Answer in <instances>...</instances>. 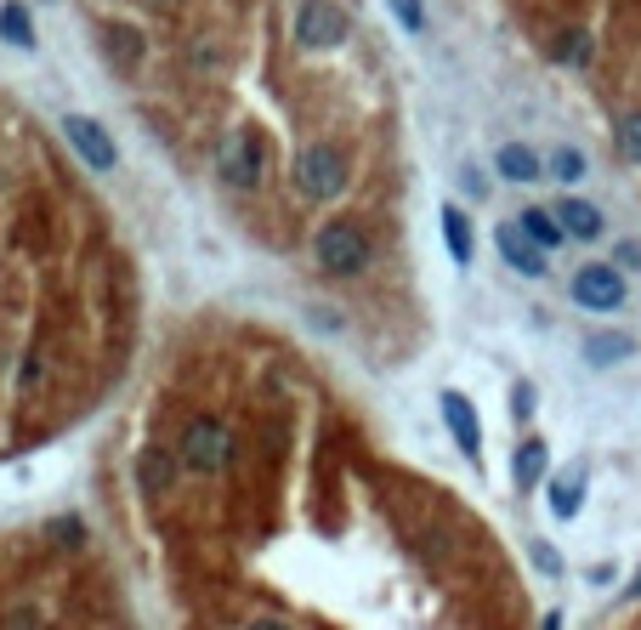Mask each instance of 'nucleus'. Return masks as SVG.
<instances>
[{"label":"nucleus","mask_w":641,"mask_h":630,"mask_svg":"<svg viewBox=\"0 0 641 630\" xmlns=\"http://www.w3.org/2000/svg\"><path fill=\"white\" fill-rule=\"evenodd\" d=\"M176 460H182L187 471L216 477V471L233 460V431H227V420H216V415H193V420H187V431H182Z\"/></svg>","instance_id":"obj_1"},{"label":"nucleus","mask_w":641,"mask_h":630,"mask_svg":"<svg viewBox=\"0 0 641 630\" xmlns=\"http://www.w3.org/2000/svg\"><path fill=\"white\" fill-rule=\"evenodd\" d=\"M313 256H318V267L324 273H335V278H353V273H364L369 267V238H364V227H353V222H324L318 227V238H313Z\"/></svg>","instance_id":"obj_2"},{"label":"nucleus","mask_w":641,"mask_h":630,"mask_svg":"<svg viewBox=\"0 0 641 630\" xmlns=\"http://www.w3.org/2000/svg\"><path fill=\"white\" fill-rule=\"evenodd\" d=\"M295 187L307 193V200H335L340 187H347V160L329 142H313V149L295 154Z\"/></svg>","instance_id":"obj_3"},{"label":"nucleus","mask_w":641,"mask_h":630,"mask_svg":"<svg viewBox=\"0 0 641 630\" xmlns=\"http://www.w3.org/2000/svg\"><path fill=\"white\" fill-rule=\"evenodd\" d=\"M347 34H353V23L335 0H302L295 7V40L307 52H335V45H347Z\"/></svg>","instance_id":"obj_4"},{"label":"nucleus","mask_w":641,"mask_h":630,"mask_svg":"<svg viewBox=\"0 0 641 630\" xmlns=\"http://www.w3.org/2000/svg\"><path fill=\"white\" fill-rule=\"evenodd\" d=\"M573 302L584 313H619L624 307V273L608 267V262H584L573 273Z\"/></svg>","instance_id":"obj_5"},{"label":"nucleus","mask_w":641,"mask_h":630,"mask_svg":"<svg viewBox=\"0 0 641 630\" xmlns=\"http://www.w3.org/2000/svg\"><path fill=\"white\" fill-rule=\"evenodd\" d=\"M262 171H267L262 142H256L251 131H227V142H222V182L251 193V187L262 182Z\"/></svg>","instance_id":"obj_6"},{"label":"nucleus","mask_w":641,"mask_h":630,"mask_svg":"<svg viewBox=\"0 0 641 630\" xmlns=\"http://www.w3.org/2000/svg\"><path fill=\"white\" fill-rule=\"evenodd\" d=\"M63 136H69V149L91 165V171H114L120 165V149H114V136L96 125L91 114H63Z\"/></svg>","instance_id":"obj_7"},{"label":"nucleus","mask_w":641,"mask_h":630,"mask_svg":"<svg viewBox=\"0 0 641 630\" xmlns=\"http://www.w3.org/2000/svg\"><path fill=\"white\" fill-rule=\"evenodd\" d=\"M495 245H500V256H506L522 278H546V267H551V262H546V251H539L517 222H500V227H495Z\"/></svg>","instance_id":"obj_8"},{"label":"nucleus","mask_w":641,"mask_h":630,"mask_svg":"<svg viewBox=\"0 0 641 630\" xmlns=\"http://www.w3.org/2000/svg\"><path fill=\"white\" fill-rule=\"evenodd\" d=\"M442 420H449L460 455H466V460H477V455H482V420H477L471 398H466V393H442Z\"/></svg>","instance_id":"obj_9"},{"label":"nucleus","mask_w":641,"mask_h":630,"mask_svg":"<svg viewBox=\"0 0 641 630\" xmlns=\"http://www.w3.org/2000/svg\"><path fill=\"white\" fill-rule=\"evenodd\" d=\"M584 477H590L584 460H573V466H562V471L551 477V489H546V495H551V511H557L562 522L579 517V506H584Z\"/></svg>","instance_id":"obj_10"},{"label":"nucleus","mask_w":641,"mask_h":630,"mask_svg":"<svg viewBox=\"0 0 641 630\" xmlns=\"http://www.w3.org/2000/svg\"><path fill=\"white\" fill-rule=\"evenodd\" d=\"M551 211H557V222H562L568 238H602V233H608V216L590 205V200H562V205H551Z\"/></svg>","instance_id":"obj_11"},{"label":"nucleus","mask_w":641,"mask_h":630,"mask_svg":"<svg viewBox=\"0 0 641 630\" xmlns=\"http://www.w3.org/2000/svg\"><path fill=\"white\" fill-rule=\"evenodd\" d=\"M517 227H522V233H528V238H533V245L546 251V256H551V251L562 245V238H568V233H562V222H557V211H546V205H528V211H517Z\"/></svg>","instance_id":"obj_12"},{"label":"nucleus","mask_w":641,"mask_h":630,"mask_svg":"<svg viewBox=\"0 0 641 630\" xmlns=\"http://www.w3.org/2000/svg\"><path fill=\"white\" fill-rule=\"evenodd\" d=\"M442 245H449L455 267H471V251H477V238H471V216L460 205H442Z\"/></svg>","instance_id":"obj_13"},{"label":"nucleus","mask_w":641,"mask_h":630,"mask_svg":"<svg viewBox=\"0 0 641 630\" xmlns=\"http://www.w3.org/2000/svg\"><path fill=\"white\" fill-rule=\"evenodd\" d=\"M500 176L506 182H533V176H546V160H539L528 142H500V154H495Z\"/></svg>","instance_id":"obj_14"},{"label":"nucleus","mask_w":641,"mask_h":630,"mask_svg":"<svg viewBox=\"0 0 641 630\" xmlns=\"http://www.w3.org/2000/svg\"><path fill=\"white\" fill-rule=\"evenodd\" d=\"M546 466H551V449H546V438H528V444H517V460H511V477H517V489H539V477H546Z\"/></svg>","instance_id":"obj_15"},{"label":"nucleus","mask_w":641,"mask_h":630,"mask_svg":"<svg viewBox=\"0 0 641 630\" xmlns=\"http://www.w3.org/2000/svg\"><path fill=\"white\" fill-rule=\"evenodd\" d=\"M635 353V342H630V335H590V342H584V364L590 369H613V364H624Z\"/></svg>","instance_id":"obj_16"},{"label":"nucleus","mask_w":641,"mask_h":630,"mask_svg":"<svg viewBox=\"0 0 641 630\" xmlns=\"http://www.w3.org/2000/svg\"><path fill=\"white\" fill-rule=\"evenodd\" d=\"M0 40L18 45V52H29V45H34V23H29L23 0H7V7H0Z\"/></svg>","instance_id":"obj_17"},{"label":"nucleus","mask_w":641,"mask_h":630,"mask_svg":"<svg viewBox=\"0 0 641 630\" xmlns=\"http://www.w3.org/2000/svg\"><path fill=\"white\" fill-rule=\"evenodd\" d=\"M171 455L165 449H142V460H136V477H142V489L147 495H160V489H171Z\"/></svg>","instance_id":"obj_18"},{"label":"nucleus","mask_w":641,"mask_h":630,"mask_svg":"<svg viewBox=\"0 0 641 630\" xmlns=\"http://www.w3.org/2000/svg\"><path fill=\"white\" fill-rule=\"evenodd\" d=\"M103 45H109L114 69H136V58H142V40H136L131 29H120V23H114V29L103 34Z\"/></svg>","instance_id":"obj_19"},{"label":"nucleus","mask_w":641,"mask_h":630,"mask_svg":"<svg viewBox=\"0 0 641 630\" xmlns=\"http://www.w3.org/2000/svg\"><path fill=\"white\" fill-rule=\"evenodd\" d=\"M557 58L584 69V63H590V34H584V29H568V34H562V45H557Z\"/></svg>","instance_id":"obj_20"},{"label":"nucleus","mask_w":641,"mask_h":630,"mask_svg":"<svg viewBox=\"0 0 641 630\" xmlns=\"http://www.w3.org/2000/svg\"><path fill=\"white\" fill-rule=\"evenodd\" d=\"M551 176H557V182H579V176H584V154H579V149H557V154H551Z\"/></svg>","instance_id":"obj_21"},{"label":"nucleus","mask_w":641,"mask_h":630,"mask_svg":"<svg viewBox=\"0 0 641 630\" xmlns=\"http://www.w3.org/2000/svg\"><path fill=\"white\" fill-rule=\"evenodd\" d=\"M386 7H391V18H398L409 34H426V7H420V0H386Z\"/></svg>","instance_id":"obj_22"},{"label":"nucleus","mask_w":641,"mask_h":630,"mask_svg":"<svg viewBox=\"0 0 641 630\" xmlns=\"http://www.w3.org/2000/svg\"><path fill=\"white\" fill-rule=\"evenodd\" d=\"M619 154H624L630 165H641V114L619 120Z\"/></svg>","instance_id":"obj_23"},{"label":"nucleus","mask_w":641,"mask_h":630,"mask_svg":"<svg viewBox=\"0 0 641 630\" xmlns=\"http://www.w3.org/2000/svg\"><path fill=\"white\" fill-rule=\"evenodd\" d=\"M533 568H546V573H562V557H557V546H546V540H539V546H533Z\"/></svg>","instance_id":"obj_24"},{"label":"nucleus","mask_w":641,"mask_h":630,"mask_svg":"<svg viewBox=\"0 0 641 630\" xmlns=\"http://www.w3.org/2000/svg\"><path fill=\"white\" fill-rule=\"evenodd\" d=\"M613 262H619V267H641V245H635V238H624V245L613 251Z\"/></svg>","instance_id":"obj_25"},{"label":"nucleus","mask_w":641,"mask_h":630,"mask_svg":"<svg viewBox=\"0 0 641 630\" xmlns=\"http://www.w3.org/2000/svg\"><path fill=\"white\" fill-rule=\"evenodd\" d=\"M511 409H517L522 420L533 415V386H528V380H517V404H511Z\"/></svg>","instance_id":"obj_26"},{"label":"nucleus","mask_w":641,"mask_h":630,"mask_svg":"<svg viewBox=\"0 0 641 630\" xmlns=\"http://www.w3.org/2000/svg\"><path fill=\"white\" fill-rule=\"evenodd\" d=\"M624 602H641V573H635L630 586H624Z\"/></svg>","instance_id":"obj_27"},{"label":"nucleus","mask_w":641,"mask_h":630,"mask_svg":"<svg viewBox=\"0 0 641 630\" xmlns=\"http://www.w3.org/2000/svg\"><path fill=\"white\" fill-rule=\"evenodd\" d=\"M251 630H289V624H284V619H256Z\"/></svg>","instance_id":"obj_28"},{"label":"nucleus","mask_w":641,"mask_h":630,"mask_svg":"<svg viewBox=\"0 0 641 630\" xmlns=\"http://www.w3.org/2000/svg\"><path fill=\"white\" fill-rule=\"evenodd\" d=\"M546 630H562V613H546Z\"/></svg>","instance_id":"obj_29"}]
</instances>
